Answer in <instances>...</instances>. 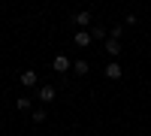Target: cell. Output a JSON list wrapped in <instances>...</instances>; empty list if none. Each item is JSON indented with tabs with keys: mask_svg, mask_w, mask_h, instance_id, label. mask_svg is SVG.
I'll return each mask as SVG.
<instances>
[{
	"mask_svg": "<svg viewBox=\"0 0 151 136\" xmlns=\"http://www.w3.org/2000/svg\"><path fill=\"white\" fill-rule=\"evenodd\" d=\"M36 97L48 106V103H55V97H58V91H55V85H40L36 88Z\"/></svg>",
	"mask_w": 151,
	"mask_h": 136,
	"instance_id": "6da1fadb",
	"label": "cell"
},
{
	"mask_svg": "<svg viewBox=\"0 0 151 136\" xmlns=\"http://www.w3.org/2000/svg\"><path fill=\"white\" fill-rule=\"evenodd\" d=\"M103 73H106V79H121L124 76V67L118 64V60H109V64L103 67Z\"/></svg>",
	"mask_w": 151,
	"mask_h": 136,
	"instance_id": "7a4b0ae2",
	"label": "cell"
},
{
	"mask_svg": "<svg viewBox=\"0 0 151 136\" xmlns=\"http://www.w3.org/2000/svg\"><path fill=\"white\" fill-rule=\"evenodd\" d=\"M21 85L24 88H36V82H40V76H36V70H21Z\"/></svg>",
	"mask_w": 151,
	"mask_h": 136,
	"instance_id": "3957f363",
	"label": "cell"
},
{
	"mask_svg": "<svg viewBox=\"0 0 151 136\" xmlns=\"http://www.w3.org/2000/svg\"><path fill=\"white\" fill-rule=\"evenodd\" d=\"M70 67H73V64H70L67 55H55V60H52V70H55V73H67Z\"/></svg>",
	"mask_w": 151,
	"mask_h": 136,
	"instance_id": "277c9868",
	"label": "cell"
},
{
	"mask_svg": "<svg viewBox=\"0 0 151 136\" xmlns=\"http://www.w3.org/2000/svg\"><path fill=\"white\" fill-rule=\"evenodd\" d=\"M76 24H79V27H91V12H88V9H82V12H76V18H73Z\"/></svg>",
	"mask_w": 151,
	"mask_h": 136,
	"instance_id": "5b68a950",
	"label": "cell"
},
{
	"mask_svg": "<svg viewBox=\"0 0 151 136\" xmlns=\"http://www.w3.org/2000/svg\"><path fill=\"white\" fill-rule=\"evenodd\" d=\"M94 40H91V30H85V27H79L76 30V45H91Z\"/></svg>",
	"mask_w": 151,
	"mask_h": 136,
	"instance_id": "8992f818",
	"label": "cell"
},
{
	"mask_svg": "<svg viewBox=\"0 0 151 136\" xmlns=\"http://www.w3.org/2000/svg\"><path fill=\"white\" fill-rule=\"evenodd\" d=\"M106 52H109L112 58H118V55H121V42L115 40V36H109V40H106Z\"/></svg>",
	"mask_w": 151,
	"mask_h": 136,
	"instance_id": "52a82bcc",
	"label": "cell"
},
{
	"mask_svg": "<svg viewBox=\"0 0 151 136\" xmlns=\"http://www.w3.org/2000/svg\"><path fill=\"white\" fill-rule=\"evenodd\" d=\"M73 70L79 73V76H88V73H91V64H88V60H82V58H79V60H76V64H73Z\"/></svg>",
	"mask_w": 151,
	"mask_h": 136,
	"instance_id": "ba28073f",
	"label": "cell"
},
{
	"mask_svg": "<svg viewBox=\"0 0 151 136\" xmlns=\"http://www.w3.org/2000/svg\"><path fill=\"white\" fill-rule=\"evenodd\" d=\"M30 121H33V124H45V121H48V115H45V109H33V115H30Z\"/></svg>",
	"mask_w": 151,
	"mask_h": 136,
	"instance_id": "9c48e42d",
	"label": "cell"
},
{
	"mask_svg": "<svg viewBox=\"0 0 151 136\" xmlns=\"http://www.w3.org/2000/svg\"><path fill=\"white\" fill-rule=\"evenodd\" d=\"M106 36V27L103 24H91V40H103Z\"/></svg>",
	"mask_w": 151,
	"mask_h": 136,
	"instance_id": "30bf717a",
	"label": "cell"
},
{
	"mask_svg": "<svg viewBox=\"0 0 151 136\" xmlns=\"http://www.w3.org/2000/svg\"><path fill=\"white\" fill-rule=\"evenodd\" d=\"M18 109H21V112H27V109H30V97H18V103H15Z\"/></svg>",
	"mask_w": 151,
	"mask_h": 136,
	"instance_id": "8fae6325",
	"label": "cell"
},
{
	"mask_svg": "<svg viewBox=\"0 0 151 136\" xmlns=\"http://www.w3.org/2000/svg\"><path fill=\"white\" fill-rule=\"evenodd\" d=\"M121 33H124V24H115V27H112V36H115V40H118Z\"/></svg>",
	"mask_w": 151,
	"mask_h": 136,
	"instance_id": "7c38bea8",
	"label": "cell"
}]
</instances>
